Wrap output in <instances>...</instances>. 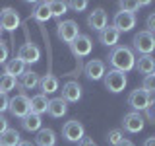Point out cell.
I'll list each match as a JSON object with an SVG mask.
<instances>
[{"mask_svg":"<svg viewBox=\"0 0 155 146\" xmlns=\"http://www.w3.org/2000/svg\"><path fill=\"white\" fill-rule=\"evenodd\" d=\"M109 62L113 64L114 70L130 72L136 66V57H134V53H132V49H130V47L116 45L113 51L109 53Z\"/></svg>","mask_w":155,"mask_h":146,"instance_id":"6da1fadb","label":"cell"},{"mask_svg":"<svg viewBox=\"0 0 155 146\" xmlns=\"http://www.w3.org/2000/svg\"><path fill=\"white\" fill-rule=\"evenodd\" d=\"M103 82H105V88L110 92V94H120V92L126 88V84H128V78H126L124 72L114 70V68H113V70L105 72Z\"/></svg>","mask_w":155,"mask_h":146,"instance_id":"7a4b0ae2","label":"cell"},{"mask_svg":"<svg viewBox=\"0 0 155 146\" xmlns=\"http://www.w3.org/2000/svg\"><path fill=\"white\" fill-rule=\"evenodd\" d=\"M132 45H134V49L140 53V55H151V53L155 51V35L149 33L147 29H143V31H140V33L134 35Z\"/></svg>","mask_w":155,"mask_h":146,"instance_id":"3957f363","label":"cell"},{"mask_svg":"<svg viewBox=\"0 0 155 146\" xmlns=\"http://www.w3.org/2000/svg\"><path fill=\"white\" fill-rule=\"evenodd\" d=\"M56 35H58L60 41L72 45V41L80 35V27H78V23L74 22V19H64V22H60L56 26Z\"/></svg>","mask_w":155,"mask_h":146,"instance_id":"277c9868","label":"cell"},{"mask_svg":"<svg viewBox=\"0 0 155 146\" xmlns=\"http://www.w3.org/2000/svg\"><path fill=\"white\" fill-rule=\"evenodd\" d=\"M8 111L18 119H23L27 113H31V105H29V97L25 94H18L16 97L10 99V107Z\"/></svg>","mask_w":155,"mask_h":146,"instance_id":"5b68a950","label":"cell"},{"mask_svg":"<svg viewBox=\"0 0 155 146\" xmlns=\"http://www.w3.org/2000/svg\"><path fill=\"white\" fill-rule=\"evenodd\" d=\"M151 103V94H147L145 90L142 88H138V90H134L132 94L128 96V105L132 107L136 113H140V111H145Z\"/></svg>","mask_w":155,"mask_h":146,"instance_id":"8992f818","label":"cell"},{"mask_svg":"<svg viewBox=\"0 0 155 146\" xmlns=\"http://www.w3.org/2000/svg\"><path fill=\"white\" fill-rule=\"evenodd\" d=\"M62 136H64L68 142H80L85 136V129H84V125L76 119L66 121L64 127H62Z\"/></svg>","mask_w":155,"mask_h":146,"instance_id":"52a82bcc","label":"cell"},{"mask_svg":"<svg viewBox=\"0 0 155 146\" xmlns=\"http://www.w3.org/2000/svg\"><path fill=\"white\" fill-rule=\"evenodd\" d=\"M0 27L14 33L19 27V16L14 8H2L0 10Z\"/></svg>","mask_w":155,"mask_h":146,"instance_id":"ba28073f","label":"cell"},{"mask_svg":"<svg viewBox=\"0 0 155 146\" xmlns=\"http://www.w3.org/2000/svg\"><path fill=\"white\" fill-rule=\"evenodd\" d=\"M122 127H124V130L126 133H142L143 130V127H145V119L140 113H136V111H130V113H126L124 115V119H122Z\"/></svg>","mask_w":155,"mask_h":146,"instance_id":"9c48e42d","label":"cell"},{"mask_svg":"<svg viewBox=\"0 0 155 146\" xmlns=\"http://www.w3.org/2000/svg\"><path fill=\"white\" fill-rule=\"evenodd\" d=\"M113 27L118 33L132 31V29L136 27V16H134V14H126V12H116L114 19H113Z\"/></svg>","mask_w":155,"mask_h":146,"instance_id":"30bf717a","label":"cell"},{"mask_svg":"<svg viewBox=\"0 0 155 146\" xmlns=\"http://www.w3.org/2000/svg\"><path fill=\"white\" fill-rule=\"evenodd\" d=\"M18 58L23 62V64H35L39 58H41V51H39V47L33 45V43H25V45L19 47Z\"/></svg>","mask_w":155,"mask_h":146,"instance_id":"8fae6325","label":"cell"},{"mask_svg":"<svg viewBox=\"0 0 155 146\" xmlns=\"http://www.w3.org/2000/svg\"><path fill=\"white\" fill-rule=\"evenodd\" d=\"M72 53H74L76 57H89V53H91V49H93V43H91V39L89 35H78L74 41H72Z\"/></svg>","mask_w":155,"mask_h":146,"instance_id":"7c38bea8","label":"cell"},{"mask_svg":"<svg viewBox=\"0 0 155 146\" xmlns=\"http://www.w3.org/2000/svg\"><path fill=\"white\" fill-rule=\"evenodd\" d=\"M105 72H107L105 62H103V61H99V58H91V61L85 64V76L89 78V80H93V82L103 80Z\"/></svg>","mask_w":155,"mask_h":146,"instance_id":"4fadbf2b","label":"cell"},{"mask_svg":"<svg viewBox=\"0 0 155 146\" xmlns=\"http://www.w3.org/2000/svg\"><path fill=\"white\" fill-rule=\"evenodd\" d=\"M62 99H64L66 103H76V101H80L81 99V86L74 80L66 82V84L62 86Z\"/></svg>","mask_w":155,"mask_h":146,"instance_id":"5bb4252c","label":"cell"},{"mask_svg":"<svg viewBox=\"0 0 155 146\" xmlns=\"http://www.w3.org/2000/svg\"><path fill=\"white\" fill-rule=\"evenodd\" d=\"M87 26L95 31H103L107 27V12L103 8H95L93 12L87 16Z\"/></svg>","mask_w":155,"mask_h":146,"instance_id":"9a60e30c","label":"cell"},{"mask_svg":"<svg viewBox=\"0 0 155 146\" xmlns=\"http://www.w3.org/2000/svg\"><path fill=\"white\" fill-rule=\"evenodd\" d=\"M47 113L54 119H60L68 113V103L62 97H54V99H48V107H47Z\"/></svg>","mask_w":155,"mask_h":146,"instance_id":"2e32d148","label":"cell"},{"mask_svg":"<svg viewBox=\"0 0 155 146\" xmlns=\"http://www.w3.org/2000/svg\"><path fill=\"white\" fill-rule=\"evenodd\" d=\"M118 37H120V33L116 31L113 26H107L103 31H99V41L103 43L105 47H116V43H118Z\"/></svg>","mask_w":155,"mask_h":146,"instance_id":"e0dca14e","label":"cell"},{"mask_svg":"<svg viewBox=\"0 0 155 146\" xmlns=\"http://www.w3.org/2000/svg\"><path fill=\"white\" fill-rule=\"evenodd\" d=\"M136 68H138L140 74H145V76L153 74V70H155V58L151 55H140V58L136 61Z\"/></svg>","mask_w":155,"mask_h":146,"instance_id":"ac0fdd59","label":"cell"},{"mask_svg":"<svg viewBox=\"0 0 155 146\" xmlns=\"http://www.w3.org/2000/svg\"><path fill=\"white\" fill-rule=\"evenodd\" d=\"M41 125H43L41 115H35V113H27L21 119V127L27 133H39V130H41Z\"/></svg>","mask_w":155,"mask_h":146,"instance_id":"d6986e66","label":"cell"},{"mask_svg":"<svg viewBox=\"0 0 155 146\" xmlns=\"http://www.w3.org/2000/svg\"><path fill=\"white\" fill-rule=\"evenodd\" d=\"M35 144L37 146H54L56 144V134L52 129H41L35 136Z\"/></svg>","mask_w":155,"mask_h":146,"instance_id":"ffe728a7","label":"cell"},{"mask_svg":"<svg viewBox=\"0 0 155 146\" xmlns=\"http://www.w3.org/2000/svg\"><path fill=\"white\" fill-rule=\"evenodd\" d=\"M39 74L33 70H25L21 76H19V86L23 88V90H35V88L39 86Z\"/></svg>","mask_w":155,"mask_h":146,"instance_id":"44dd1931","label":"cell"},{"mask_svg":"<svg viewBox=\"0 0 155 146\" xmlns=\"http://www.w3.org/2000/svg\"><path fill=\"white\" fill-rule=\"evenodd\" d=\"M39 86H41V92H43V96H47V94H54V92L58 90V78L54 74H45L39 80Z\"/></svg>","mask_w":155,"mask_h":146,"instance_id":"7402d4cb","label":"cell"},{"mask_svg":"<svg viewBox=\"0 0 155 146\" xmlns=\"http://www.w3.org/2000/svg\"><path fill=\"white\" fill-rule=\"evenodd\" d=\"M23 72H25V64H23V62L19 61L18 57H16V58H12V61H8V62H6V66H4V74L14 76V78L21 76Z\"/></svg>","mask_w":155,"mask_h":146,"instance_id":"603a6c76","label":"cell"},{"mask_svg":"<svg viewBox=\"0 0 155 146\" xmlns=\"http://www.w3.org/2000/svg\"><path fill=\"white\" fill-rule=\"evenodd\" d=\"M29 105H31V113H35V115H41V113H47L48 99H47V96L39 94V96H33L31 99H29Z\"/></svg>","mask_w":155,"mask_h":146,"instance_id":"cb8c5ba5","label":"cell"},{"mask_svg":"<svg viewBox=\"0 0 155 146\" xmlns=\"http://www.w3.org/2000/svg\"><path fill=\"white\" fill-rule=\"evenodd\" d=\"M21 142V136L16 129H8L6 133L0 134V146H18Z\"/></svg>","mask_w":155,"mask_h":146,"instance_id":"d4e9b609","label":"cell"},{"mask_svg":"<svg viewBox=\"0 0 155 146\" xmlns=\"http://www.w3.org/2000/svg\"><path fill=\"white\" fill-rule=\"evenodd\" d=\"M33 18H35L39 23L48 22V19L52 18V16H51V8H48V2H41V4H37L35 10H33Z\"/></svg>","mask_w":155,"mask_h":146,"instance_id":"484cf974","label":"cell"},{"mask_svg":"<svg viewBox=\"0 0 155 146\" xmlns=\"http://www.w3.org/2000/svg\"><path fill=\"white\" fill-rule=\"evenodd\" d=\"M48 8H51V16L52 18H62L68 12V2H62V0H52V2H48Z\"/></svg>","mask_w":155,"mask_h":146,"instance_id":"4316f807","label":"cell"},{"mask_svg":"<svg viewBox=\"0 0 155 146\" xmlns=\"http://www.w3.org/2000/svg\"><path fill=\"white\" fill-rule=\"evenodd\" d=\"M16 86H18V82H16L14 76L0 74V94H8V92H12Z\"/></svg>","mask_w":155,"mask_h":146,"instance_id":"83f0119b","label":"cell"},{"mask_svg":"<svg viewBox=\"0 0 155 146\" xmlns=\"http://www.w3.org/2000/svg\"><path fill=\"white\" fill-rule=\"evenodd\" d=\"M107 140H109L110 146H116V144H120L124 140V133L120 129H113V130H109V134H107Z\"/></svg>","mask_w":155,"mask_h":146,"instance_id":"f1b7e54d","label":"cell"},{"mask_svg":"<svg viewBox=\"0 0 155 146\" xmlns=\"http://www.w3.org/2000/svg\"><path fill=\"white\" fill-rule=\"evenodd\" d=\"M118 8H120V12H126V14H134V12H138L140 8H142V2H118Z\"/></svg>","mask_w":155,"mask_h":146,"instance_id":"f546056e","label":"cell"},{"mask_svg":"<svg viewBox=\"0 0 155 146\" xmlns=\"http://www.w3.org/2000/svg\"><path fill=\"white\" fill-rule=\"evenodd\" d=\"M142 90H145L147 94H155V74L143 76V82H142Z\"/></svg>","mask_w":155,"mask_h":146,"instance_id":"4dcf8cb0","label":"cell"},{"mask_svg":"<svg viewBox=\"0 0 155 146\" xmlns=\"http://www.w3.org/2000/svg\"><path fill=\"white\" fill-rule=\"evenodd\" d=\"M68 8H72L74 12H84V10L87 8V2L85 0H80V2L74 0V2H68Z\"/></svg>","mask_w":155,"mask_h":146,"instance_id":"1f68e13d","label":"cell"},{"mask_svg":"<svg viewBox=\"0 0 155 146\" xmlns=\"http://www.w3.org/2000/svg\"><path fill=\"white\" fill-rule=\"evenodd\" d=\"M145 117H147V121L151 125H155V101H151L149 103V107L145 109Z\"/></svg>","mask_w":155,"mask_h":146,"instance_id":"d6a6232c","label":"cell"},{"mask_svg":"<svg viewBox=\"0 0 155 146\" xmlns=\"http://www.w3.org/2000/svg\"><path fill=\"white\" fill-rule=\"evenodd\" d=\"M8 107H10L8 94H0V115H2L4 111H8Z\"/></svg>","mask_w":155,"mask_h":146,"instance_id":"836d02e7","label":"cell"},{"mask_svg":"<svg viewBox=\"0 0 155 146\" xmlns=\"http://www.w3.org/2000/svg\"><path fill=\"white\" fill-rule=\"evenodd\" d=\"M145 26H147V31L155 35V12L147 16V19H145Z\"/></svg>","mask_w":155,"mask_h":146,"instance_id":"e575fe53","label":"cell"},{"mask_svg":"<svg viewBox=\"0 0 155 146\" xmlns=\"http://www.w3.org/2000/svg\"><path fill=\"white\" fill-rule=\"evenodd\" d=\"M6 58H8V47H6V43L0 41V64H4Z\"/></svg>","mask_w":155,"mask_h":146,"instance_id":"d590c367","label":"cell"},{"mask_svg":"<svg viewBox=\"0 0 155 146\" xmlns=\"http://www.w3.org/2000/svg\"><path fill=\"white\" fill-rule=\"evenodd\" d=\"M8 129H10V127H8V119H6L4 115H0V134H2V133H6Z\"/></svg>","mask_w":155,"mask_h":146,"instance_id":"8d00e7d4","label":"cell"},{"mask_svg":"<svg viewBox=\"0 0 155 146\" xmlns=\"http://www.w3.org/2000/svg\"><path fill=\"white\" fill-rule=\"evenodd\" d=\"M78 146H97V144H95L91 138H87V136H84V138L80 140V144H78Z\"/></svg>","mask_w":155,"mask_h":146,"instance_id":"74e56055","label":"cell"},{"mask_svg":"<svg viewBox=\"0 0 155 146\" xmlns=\"http://www.w3.org/2000/svg\"><path fill=\"white\" fill-rule=\"evenodd\" d=\"M143 146H155V136H149V138H145Z\"/></svg>","mask_w":155,"mask_h":146,"instance_id":"f35d334b","label":"cell"},{"mask_svg":"<svg viewBox=\"0 0 155 146\" xmlns=\"http://www.w3.org/2000/svg\"><path fill=\"white\" fill-rule=\"evenodd\" d=\"M116 146H134V142H132V140H122V142H120V144H116Z\"/></svg>","mask_w":155,"mask_h":146,"instance_id":"ab89813d","label":"cell"},{"mask_svg":"<svg viewBox=\"0 0 155 146\" xmlns=\"http://www.w3.org/2000/svg\"><path fill=\"white\" fill-rule=\"evenodd\" d=\"M18 146H33L31 142H29V140H21V142H19Z\"/></svg>","mask_w":155,"mask_h":146,"instance_id":"60d3db41","label":"cell"},{"mask_svg":"<svg viewBox=\"0 0 155 146\" xmlns=\"http://www.w3.org/2000/svg\"><path fill=\"white\" fill-rule=\"evenodd\" d=\"M0 41H2V27H0Z\"/></svg>","mask_w":155,"mask_h":146,"instance_id":"b9f144b4","label":"cell"},{"mask_svg":"<svg viewBox=\"0 0 155 146\" xmlns=\"http://www.w3.org/2000/svg\"><path fill=\"white\" fill-rule=\"evenodd\" d=\"M153 74H155V70H153Z\"/></svg>","mask_w":155,"mask_h":146,"instance_id":"7bdbcfd3","label":"cell"}]
</instances>
